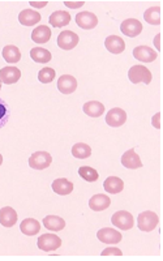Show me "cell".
Here are the masks:
<instances>
[{
  "mask_svg": "<svg viewBox=\"0 0 163 261\" xmlns=\"http://www.w3.org/2000/svg\"><path fill=\"white\" fill-rule=\"evenodd\" d=\"M160 34H158V36H157V38H156V44H157V50H160Z\"/></svg>",
  "mask_w": 163,
  "mask_h": 261,
  "instance_id": "d590c367",
  "label": "cell"
},
{
  "mask_svg": "<svg viewBox=\"0 0 163 261\" xmlns=\"http://www.w3.org/2000/svg\"><path fill=\"white\" fill-rule=\"evenodd\" d=\"M133 56L137 59V60H140V62L152 63L158 58V54H157L156 51L153 50L152 47H148V46H137V47H134L133 50Z\"/></svg>",
  "mask_w": 163,
  "mask_h": 261,
  "instance_id": "4fadbf2b",
  "label": "cell"
},
{
  "mask_svg": "<svg viewBox=\"0 0 163 261\" xmlns=\"http://www.w3.org/2000/svg\"><path fill=\"white\" fill-rule=\"evenodd\" d=\"M21 79V71L16 67H5L0 69V83L12 85Z\"/></svg>",
  "mask_w": 163,
  "mask_h": 261,
  "instance_id": "8fae6325",
  "label": "cell"
},
{
  "mask_svg": "<svg viewBox=\"0 0 163 261\" xmlns=\"http://www.w3.org/2000/svg\"><path fill=\"white\" fill-rule=\"evenodd\" d=\"M144 18L145 21L150 25H156L158 26L161 24V7L160 5H156V7H150L148 8L144 13Z\"/></svg>",
  "mask_w": 163,
  "mask_h": 261,
  "instance_id": "83f0119b",
  "label": "cell"
},
{
  "mask_svg": "<svg viewBox=\"0 0 163 261\" xmlns=\"http://www.w3.org/2000/svg\"><path fill=\"white\" fill-rule=\"evenodd\" d=\"M1 163H3V156L0 154V166H1Z\"/></svg>",
  "mask_w": 163,
  "mask_h": 261,
  "instance_id": "8d00e7d4",
  "label": "cell"
},
{
  "mask_svg": "<svg viewBox=\"0 0 163 261\" xmlns=\"http://www.w3.org/2000/svg\"><path fill=\"white\" fill-rule=\"evenodd\" d=\"M51 38V29L47 25H41L37 26L36 29L32 32V40L36 44H46Z\"/></svg>",
  "mask_w": 163,
  "mask_h": 261,
  "instance_id": "d6986e66",
  "label": "cell"
},
{
  "mask_svg": "<svg viewBox=\"0 0 163 261\" xmlns=\"http://www.w3.org/2000/svg\"><path fill=\"white\" fill-rule=\"evenodd\" d=\"M127 122V113L120 107H115L111 109L106 115V123L109 124L110 127H120Z\"/></svg>",
  "mask_w": 163,
  "mask_h": 261,
  "instance_id": "ba28073f",
  "label": "cell"
},
{
  "mask_svg": "<svg viewBox=\"0 0 163 261\" xmlns=\"http://www.w3.org/2000/svg\"><path fill=\"white\" fill-rule=\"evenodd\" d=\"M17 222V213L13 208L4 207L0 209V225L4 227H12Z\"/></svg>",
  "mask_w": 163,
  "mask_h": 261,
  "instance_id": "9a60e30c",
  "label": "cell"
},
{
  "mask_svg": "<svg viewBox=\"0 0 163 261\" xmlns=\"http://www.w3.org/2000/svg\"><path fill=\"white\" fill-rule=\"evenodd\" d=\"M20 230H21L22 234H25L28 236L37 235L41 230V223L34 218H26L21 222Z\"/></svg>",
  "mask_w": 163,
  "mask_h": 261,
  "instance_id": "44dd1931",
  "label": "cell"
},
{
  "mask_svg": "<svg viewBox=\"0 0 163 261\" xmlns=\"http://www.w3.org/2000/svg\"><path fill=\"white\" fill-rule=\"evenodd\" d=\"M128 79L132 84H140L144 83L146 85L152 83V72L149 71V68L144 67V65H133L132 68L128 71Z\"/></svg>",
  "mask_w": 163,
  "mask_h": 261,
  "instance_id": "6da1fadb",
  "label": "cell"
},
{
  "mask_svg": "<svg viewBox=\"0 0 163 261\" xmlns=\"http://www.w3.org/2000/svg\"><path fill=\"white\" fill-rule=\"evenodd\" d=\"M9 116H11V109L3 98L0 97V128H3L8 123Z\"/></svg>",
  "mask_w": 163,
  "mask_h": 261,
  "instance_id": "4dcf8cb0",
  "label": "cell"
},
{
  "mask_svg": "<svg viewBox=\"0 0 163 261\" xmlns=\"http://www.w3.org/2000/svg\"><path fill=\"white\" fill-rule=\"evenodd\" d=\"M43 226L51 231H60L65 227V221L58 216H47L43 218Z\"/></svg>",
  "mask_w": 163,
  "mask_h": 261,
  "instance_id": "484cf974",
  "label": "cell"
},
{
  "mask_svg": "<svg viewBox=\"0 0 163 261\" xmlns=\"http://www.w3.org/2000/svg\"><path fill=\"white\" fill-rule=\"evenodd\" d=\"M97 238L101 240L102 243L105 244H118L122 242L123 235H122L118 230H115V228L105 227L101 228V230L97 232Z\"/></svg>",
  "mask_w": 163,
  "mask_h": 261,
  "instance_id": "52a82bcc",
  "label": "cell"
},
{
  "mask_svg": "<svg viewBox=\"0 0 163 261\" xmlns=\"http://www.w3.org/2000/svg\"><path fill=\"white\" fill-rule=\"evenodd\" d=\"M55 79V69L54 68H42L38 72V80L41 81L42 84H50L52 83Z\"/></svg>",
  "mask_w": 163,
  "mask_h": 261,
  "instance_id": "1f68e13d",
  "label": "cell"
},
{
  "mask_svg": "<svg viewBox=\"0 0 163 261\" xmlns=\"http://www.w3.org/2000/svg\"><path fill=\"white\" fill-rule=\"evenodd\" d=\"M80 37L72 30H64L58 36V46L63 50H72L79 44Z\"/></svg>",
  "mask_w": 163,
  "mask_h": 261,
  "instance_id": "8992f818",
  "label": "cell"
},
{
  "mask_svg": "<svg viewBox=\"0 0 163 261\" xmlns=\"http://www.w3.org/2000/svg\"><path fill=\"white\" fill-rule=\"evenodd\" d=\"M48 21H50L51 26H54V28H63L71 22V15L65 11H56L50 16Z\"/></svg>",
  "mask_w": 163,
  "mask_h": 261,
  "instance_id": "ffe728a7",
  "label": "cell"
},
{
  "mask_svg": "<svg viewBox=\"0 0 163 261\" xmlns=\"http://www.w3.org/2000/svg\"><path fill=\"white\" fill-rule=\"evenodd\" d=\"M58 89L63 94H72L77 89V80L71 75H63L59 77Z\"/></svg>",
  "mask_w": 163,
  "mask_h": 261,
  "instance_id": "7c38bea8",
  "label": "cell"
},
{
  "mask_svg": "<svg viewBox=\"0 0 163 261\" xmlns=\"http://www.w3.org/2000/svg\"><path fill=\"white\" fill-rule=\"evenodd\" d=\"M1 54H3L4 60L7 63H11V64L20 62V59H21V51H20L18 47L13 46V44L5 46V47L3 48V52H1Z\"/></svg>",
  "mask_w": 163,
  "mask_h": 261,
  "instance_id": "d4e9b609",
  "label": "cell"
},
{
  "mask_svg": "<svg viewBox=\"0 0 163 261\" xmlns=\"http://www.w3.org/2000/svg\"><path fill=\"white\" fill-rule=\"evenodd\" d=\"M37 246L41 251L44 252H51V251L58 250L62 246V239L55 234H43L38 238Z\"/></svg>",
  "mask_w": 163,
  "mask_h": 261,
  "instance_id": "3957f363",
  "label": "cell"
},
{
  "mask_svg": "<svg viewBox=\"0 0 163 261\" xmlns=\"http://www.w3.org/2000/svg\"><path fill=\"white\" fill-rule=\"evenodd\" d=\"M120 30L123 34H125L129 38H134L138 34H141L142 32V24L136 18H127L122 22L120 25Z\"/></svg>",
  "mask_w": 163,
  "mask_h": 261,
  "instance_id": "9c48e42d",
  "label": "cell"
},
{
  "mask_svg": "<svg viewBox=\"0 0 163 261\" xmlns=\"http://www.w3.org/2000/svg\"><path fill=\"white\" fill-rule=\"evenodd\" d=\"M0 89H1V83H0Z\"/></svg>",
  "mask_w": 163,
  "mask_h": 261,
  "instance_id": "74e56055",
  "label": "cell"
},
{
  "mask_svg": "<svg viewBox=\"0 0 163 261\" xmlns=\"http://www.w3.org/2000/svg\"><path fill=\"white\" fill-rule=\"evenodd\" d=\"M111 222H113L114 226H116L120 230L127 231V230H130V228L133 227V216L129 212L119 211L116 212L115 214H113Z\"/></svg>",
  "mask_w": 163,
  "mask_h": 261,
  "instance_id": "5b68a950",
  "label": "cell"
},
{
  "mask_svg": "<svg viewBox=\"0 0 163 261\" xmlns=\"http://www.w3.org/2000/svg\"><path fill=\"white\" fill-rule=\"evenodd\" d=\"M72 156L79 160H85L91 156V148L87 144L83 142H77L72 146Z\"/></svg>",
  "mask_w": 163,
  "mask_h": 261,
  "instance_id": "f1b7e54d",
  "label": "cell"
},
{
  "mask_svg": "<svg viewBox=\"0 0 163 261\" xmlns=\"http://www.w3.org/2000/svg\"><path fill=\"white\" fill-rule=\"evenodd\" d=\"M122 165H123L124 167L129 169V170H134V169L142 167L141 160H140V157H138V154L134 152L133 149L127 150V152L122 156Z\"/></svg>",
  "mask_w": 163,
  "mask_h": 261,
  "instance_id": "5bb4252c",
  "label": "cell"
},
{
  "mask_svg": "<svg viewBox=\"0 0 163 261\" xmlns=\"http://www.w3.org/2000/svg\"><path fill=\"white\" fill-rule=\"evenodd\" d=\"M102 256H123V252L116 247H109L102 251Z\"/></svg>",
  "mask_w": 163,
  "mask_h": 261,
  "instance_id": "d6a6232c",
  "label": "cell"
},
{
  "mask_svg": "<svg viewBox=\"0 0 163 261\" xmlns=\"http://www.w3.org/2000/svg\"><path fill=\"white\" fill-rule=\"evenodd\" d=\"M103 188H105L106 192L116 195V193H120L124 189V181L118 176H110L103 183Z\"/></svg>",
  "mask_w": 163,
  "mask_h": 261,
  "instance_id": "7402d4cb",
  "label": "cell"
},
{
  "mask_svg": "<svg viewBox=\"0 0 163 261\" xmlns=\"http://www.w3.org/2000/svg\"><path fill=\"white\" fill-rule=\"evenodd\" d=\"M76 22L81 29L90 30L98 25V18L91 12H80L79 15H76Z\"/></svg>",
  "mask_w": 163,
  "mask_h": 261,
  "instance_id": "30bf717a",
  "label": "cell"
},
{
  "mask_svg": "<svg viewBox=\"0 0 163 261\" xmlns=\"http://www.w3.org/2000/svg\"><path fill=\"white\" fill-rule=\"evenodd\" d=\"M158 222H160V218H158V216H157L154 212L146 211L138 214L137 223L138 228H140L141 231H153V230L158 226Z\"/></svg>",
  "mask_w": 163,
  "mask_h": 261,
  "instance_id": "7a4b0ae2",
  "label": "cell"
},
{
  "mask_svg": "<svg viewBox=\"0 0 163 261\" xmlns=\"http://www.w3.org/2000/svg\"><path fill=\"white\" fill-rule=\"evenodd\" d=\"M83 113L86 115L91 116V118H99L101 115H103L105 113V106L102 105L101 102L98 101H90L86 102L82 107Z\"/></svg>",
  "mask_w": 163,
  "mask_h": 261,
  "instance_id": "cb8c5ba5",
  "label": "cell"
},
{
  "mask_svg": "<svg viewBox=\"0 0 163 261\" xmlns=\"http://www.w3.org/2000/svg\"><path fill=\"white\" fill-rule=\"evenodd\" d=\"M30 58L36 63H41V64H46L51 60V52L46 48L42 47H34L30 50Z\"/></svg>",
  "mask_w": 163,
  "mask_h": 261,
  "instance_id": "4316f807",
  "label": "cell"
},
{
  "mask_svg": "<svg viewBox=\"0 0 163 261\" xmlns=\"http://www.w3.org/2000/svg\"><path fill=\"white\" fill-rule=\"evenodd\" d=\"M52 162V157L48 152H36L33 153L29 158V166L34 170H44Z\"/></svg>",
  "mask_w": 163,
  "mask_h": 261,
  "instance_id": "277c9868",
  "label": "cell"
},
{
  "mask_svg": "<svg viewBox=\"0 0 163 261\" xmlns=\"http://www.w3.org/2000/svg\"><path fill=\"white\" fill-rule=\"evenodd\" d=\"M79 175L83 180L89 181V183H93V181L98 180V178H99V174L97 173V170H94L90 166H81L79 169Z\"/></svg>",
  "mask_w": 163,
  "mask_h": 261,
  "instance_id": "f546056e",
  "label": "cell"
},
{
  "mask_svg": "<svg viewBox=\"0 0 163 261\" xmlns=\"http://www.w3.org/2000/svg\"><path fill=\"white\" fill-rule=\"evenodd\" d=\"M30 5L34 8H43L47 5V1H30Z\"/></svg>",
  "mask_w": 163,
  "mask_h": 261,
  "instance_id": "e575fe53",
  "label": "cell"
},
{
  "mask_svg": "<svg viewBox=\"0 0 163 261\" xmlns=\"http://www.w3.org/2000/svg\"><path fill=\"white\" fill-rule=\"evenodd\" d=\"M110 205H111V200H110V197L107 195H102V193H99V195H94L93 197H90V200H89V207H90L91 211L94 212L106 211Z\"/></svg>",
  "mask_w": 163,
  "mask_h": 261,
  "instance_id": "2e32d148",
  "label": "cell"
},
{
  "mask_svg": "<svg viewBox=\"0 0 163 261\" xmlns=\"http://www.w3.org/2000/svg\"><path fill=\"white\" fill-rule=\"evenodd\" d=\"M52 191L60 196L69 195L73 191V183H71V181L64 178L56 179V180L52 181Z\"/></svg>",
  "mask_w": 163,
  "mask_h": 261,
  "instance_id": "603a6c76",
  "label": "cell"
},
{
  "mask_svg": "<svg viewBox=\"0 0 163 261\" xmlns=\"http://www.w3.org/2000/svg\"><path fill=\"white\" fill-rule=\"evenodd\" d=\"M41 15L33 9H24L18 15V21L24 26H33L41 21Z\"/></svg>",
  "mask_w": 163,
  "mask_h": 261,
  "instance_id": "ac0fdd59",
  "label": "cell"
},
{
  "mask_svg": "<svg viewBox=\"0 0 163 261\" xmlns=\"http://www.w3.org/2000/svg\"><path fill=\"white\" fill-rule=\"evenodd\" d=\"M105 47L111 52V54H122L125 50V42L122 37L110 36L106 38Z\"/></svg>",
  "mask_w": 163,
  "mask_h": 261,
  "instance_id": "e0dca14e",
  "label": "cell"
},
{
  "mask_svg": "<svg viewBox=\"0 0 163 261\" xmlns=\"http://www.w3.org/2000/svg\"><path fill=\"white\" fill-rule=\"evenodd\" d=\"M64 4L68 8H80L85 4V1H64Z\"/></svg>",
  "mask_w": 163,
  "mask_h": 261,
  "instance_id": "836d02e7",
  "label": "cell"
}]
</instances>
